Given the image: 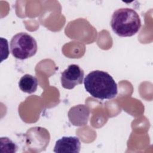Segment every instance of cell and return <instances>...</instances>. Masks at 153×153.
I'll list each match as a JSON object with an SVG mask.
<instances>
[{"mask_svg": "<svg viewBox=\"0 0 153 153\" xmlns=\"http://www.w3.org/2000/svg\"><path fill=\"white\" fill-rule=\"evenodd\" d=\"M84 84L91 96L101 100L113 99L118 93L115 80L108 72L102 71L90 72L85 77Z\"/></svg>", "mask_w": 153, "mask_h": 153, "instance_id": "6da1fadb", "label": "cell"}, {"mask_svg": "<svg viewBox=\"0 0 153 153\" xmlns=\"http://www.w3.org/2000/svg\"><path fill=\"white\" fill-rule=\"evenodd\" d=\"M84 75L83 69L78 65H70L61 74V84L63 88L71 90L76 85L82 83Z\"/></svg>", "mask_w": 153, "mask_h": 153, "instance_id": "277c9868", "label": "cell"}, {"mask_svg": "<svg viewBox=\"0 0 153 153\" xmlns=\"http://www.w3.org/2000/svg\"><path fill=\"white\" fill-rule=\"evenodd\" d=\"M10 46L12 55L20 60H25L33 56L38 50L35 38L25 32H20L13 36Z\"/></svg>", "mask_w": 153, "mask_h": 153, "instance_id": "3957f363", "label": "cell"}, {"mask_svg": "<svg viewBox=\"0 0 153 153\" xmlns=\"http://www.w3.org/2000/svg\"><path fill=\"white\" fill-rule=\"evenodd\" d=\"M90 111L84 105L74 106L69 111L68 117L71 123L74 126H84L87 123Z\"/></svg>", "mask_w": 153, "mask_h": 153, "instance_id": "8992f818", "label": "cell"}, {"mask_svg": "<svg viewBox=\"0 0 153 153\" xmlns=\"http://www.w3.org/2000/svg\"><path fill=\"white\" fill-rule=\"evenodd\" d=\"M81 149V143L76 136H63L58 139L54 148V152L78 153Z\"/></svg>", "mask_w": 153, "mask_h": 153, "instance_id": "5b68a950", "label": "cell"}, {"mask_svg": "<svg viewBox=\"0 0 153 153\" xmlns=\"http://www.w3.org/2000/svg\"><path fill=\"white\" fill-rule=\"evenodd\" d=\"M38 82L37 78L30 74H25L19 80V86L20 89L29 94L34 93L38 87Z\"/></svg>", "mask_w": 153, "mask_h": 153, "instance_id": "52a82bcc", "label": "cell"}, {"mask_svg": "<svg viewBox=\"0 0 153 153\" xmlns=\"http://www.w3.org/2000/svg\"><path fill=\"white\" fill-rule=\"evenodd\" d=\"M1 148H5V152H16L17 146L11 139L7 137L1 138Z\"/></svg>", "mask_w": 153, "mask_h": 153, "instance_id": "ba28073f", "label": "cell"}, {"mask_svg": "<svg viewBox=\"0 0 153 153\" xmlns=\"http://www.w3.org/2000/svg\"><path fill=\"white\" fill-rule=\"evenodd\" d=\"M111 26L113 32L121 37L135 35L141 27V21L137 12L128 8H121L112 15Z\"/></svg>", "mask_w": 153, "mask_h": 153, "instance_id": "7a4b0ae2", "label": "cell"}]
</instances>
